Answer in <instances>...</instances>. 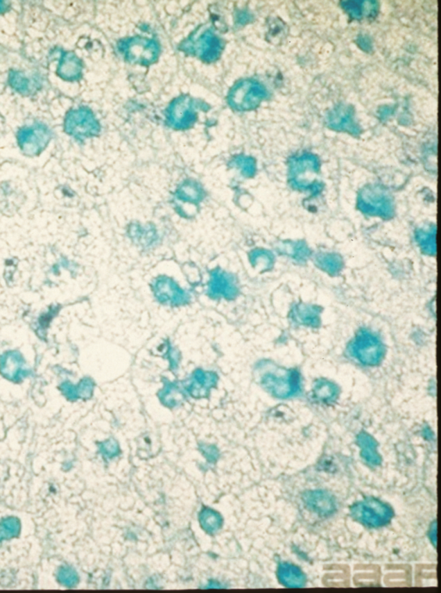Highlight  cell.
I'll return each instance as SVG.
<instances>
[{
  "label": "cell",
  "mask_w": 441,
  "mask_h": 593,
  "mask_svg": "<svg viewBox=\"0 0 441 593\" xmlns=\"http://www.w3.org/2000/svg\"><path fill=\"white\" fill-rule=\"evenodd\" d=\"M256 370L263 388L273 396L286 399L300 392L301 376L297 371L277 368L266 361L258 364Z\"/></svg>",
  "instance_id": "1"
},
{
  "label": "cell",
  "mask_w": 441,
  "mask_h": 593,
  "mask_svg": "<svg viewBox=\"0 0 441 593\" xmlns=\"http://www.w3.org/2000/svg\"><path fill=\"white\" fill-rule=\"evenodd\" d=\"M321 162L318 156L304 153L293 156L289 162V183L294 190L309 192L312 197L322 193L323 183L313 176L320 172Z\"/></svg>",
  "instance_id": "2"
},
{
  "label": "cell",
  "mask_w": 441,
  "mask_h": 593,
  "mask_svg": "<svg viewBox=\"0 0 441 593\" xmlns=\"http://www.w3.org/2000/svg\"><path fill=\"white\" fill-rule=\"evenodd\" d=\"M180 51L197 56L202 61L213 62L220 58L223 51V42L211 27L198 28L180 45Z\"/></svg>",
  "instance_id": "3"
},
{
  "label": "cell",
  "mask_w": 441,
  "mask_h": 593,
  "mask_svg": "<svg viewBox=\"0 0 441 593\" xmlns=\"http://www.w3.org/2000/svg\"><path fill=\"white\" fill-rule=\"evenodd\" d=\"M357 208L362 214L383 219H392L395 214L392 197L378 184H369L358 192Z\"/></svg>",
  "instance_id": "4"
},
{
  "label": "cell",
  "mask_w": 441,
  "mask_h": 593,
  "mask_svg": "<svg viewBox=\"0 0 441 593\" xmlns=\"http://www.w3.org/2000/svg\"><path fill=\"white\" fill-rule=\"evenodd\" d=\"M268 95V90L259 81L245 79L238 81L231 88L227 103L236 111H251L257 108Z\"/></svg>",
  "instance_id": "5"
},
{
  "label": "cell",
  "mask_w": 441,
  "mask_h": 593,
  "mask_svg": "<svg viewBox=\"0 0 441 593\" xmlns=\"http://www.w3.org/2000/svg\"><path fill=\"white\" fill-rule=\"evenodd\" d=\"M117 49L127 62L148 66L157 61L159 45L153 39L134 37L123 39L117 44Z\"/></svg>",
  "instance_id": "6"
},
{
  "label": "cell",
  "mask_w": 441,
  "mask_h": 593,
  "mask_svg": "<svg viewBox=\"0 0 441 593\" xmlns=\"http://www.w3.org/2000/svg\"><path fill=\"white\" fill-rule=\"evenodd\" d=\"M351 516L365 526L378 528L389 524L394 512L391 507L382 501L368 498L351 507Z\"/></svg>",
  "instance_id": "7"
},
{
  "label": "cell",
  "mask_w": 441,
  "mask_h": 593,
  "mask_svg": "<svg viewBox=\"0 0 441 593\" xmlns=\"http://www.w3.org/2000/svg\"><path fill=\"white\" fill-rule=\"evenodd\" d=\"M208 108L204 102L190 97L180 96L173 99L166 110V123L175 130H186L197 122L198 111Z\"/></svg>",
  "instance_id": "8"
},
{
  "label": "cell",
  "mask_w": 441,
  "mask_h": 593,
  "mask_svg": "<svg viewBox=\"0 0 441 593\" xmlns=\"http://www.w3.org/2000/svg\"><path fill=\"white\" fill-rule=\"evenodd\" d=\"M64 131L77 140H84L98 136L101 126L91 109L80 106L67 113L64 119Z\"/></svg>",
  "instance_id": "9"
},
{
  "label": "cell",
  "mask_w": 441,
  "mask_h": 593,
  "mask_svg": "<svg viewBox=\"0 0 441 593\" xmlns=\"http://www.w3.org/2000/svg\"><path fill=\"white\" fill-rule=\"evenodd\" d=\"M351 353L356 360L368 367H375L385 356V346L378 335L363 329L358 332L351 344Z\"/></svg>",
  "instance_id": "10"
},
{
  "label": "cell",
  "mask_w": 441,
  "mask_h": 593,
  "mask_svg": "<svg viewBox=\"0 0 441 593\" xmlns=\"http://www.w3.org/2000/svg\"><path fill=\"white\" fill-rule=\"evenodd\" d=\"M53 137V133L47 125L35 122L26 126L17 131V144L21 151L27 156H37L48 147Z\"/></svg>",
  "instance_id": "11"
},
{
  "label": "cell",
  "mask_w": 441,
  "mask_h": 593,
  "mask_svg": "<svg viewBox=\"0 0 441 593\" xmlns=\"http://www.w3.org/2000/svg\"><path fill=\"white\" fill-rule=\"evenodd\" d=\"M151 287L155 300L161 304L180 307L190 303V293L169 276H159L153 281Z\"/></svg>",
  "instance_id": "12"
},
{
  "label": "cell",
  "mask_w": 441,
  "mask_h": 593,
  "mask_svg": "<svg viewBox=\"0 0 441 593\" xmlns=\"http://www.w3.org/2000/svg\"><path fill=\"white\" fill-rule=\"evenodd\" d=\"M236 276L232 273L216 268L211 272L207 284V296L212 300L233 301L239 294Z\"/></svg>",
  "instance_id": "13"
},
{
  "label": "cell",
  "mask_w": 441,
  "mask_h": 593,
  "mask_svg": "<svg viewBox=\"0 0 441 593\" xmlns=\"http://www.w3.org/2000/svg\"><path fill=\"white\" fill-rule=\"evenodd\" d=\"M354 115L353 106L339 104L329 112L327 124L331 130L343 131L353 136H358L361 133V128L355 122Z\"/></svg>",
  "instance_id": "14"
},
{
  "label": "cell",
  "mask_w": 441,
  "mask_h": 593,
  "mask_svg": "<svg viewBox=\"0 0 441 593\" xmlns=\"http://www.w3.org/2000/svg\"><path fill=\"white\" fill-rule=\"evenodd\" d=\"M218 375L216 372L198 368L190 376L186 390L194 397H204L218 385Z\"/></svg>",
  "instance_id": "15"
},
{
  "label": "cell",
  "mask_w": 441,
  "mask_h": 593,
  "mask_svg": "<svg viewBox=\"0 0 441 593\" xmlns=\"http://www.w3.org/2000/svg\"><path fill=\"white\" fill-rule=\"evenodd\" d=\"M83 63L79 56L70 51H60L56 74L67 81H79L83 77Z\"/></svg>",
  "instance_id": "16"
},
{
  "label": "cell",
  "mask_w": 441,
  "mask_h": 593,
  "mask_svg": "<svg viewBox=\"0 0 441 593\" xmlns=\"http://www.w3.org/2000/svg\"><path fill=\"white\" fill-rule=\"evenodd\" d=\"M304 501L309 510L323 517L330 516L336 510V501L329 492L325 491L306 492Z\"/></svg>",
  "instance_id": "17"
},
{
  "label": "cell",
  "mask_w": 441,
  "mask_h": 593,
  "mask_svg": "<svg viewBox=\"0 0 441 593\" xmlns=\"http://www.w3.org/2000/svg\"><path fill=\"white\" fill-rule=\"evenodd\" d=\"M322 308L316 305L300 303L291 312V318L298 324L318 328L321 324Z\"/></svg>",
  "instance_id": "18"
},
{
  "label": "cell",
  "mask_w": 441,
  "mask_h": 593,
  "mask_svg": "<svg viewBox=\"0 0 441 593\" xmlns=\"http://www.w3.org/2000/svg\"><path fill=\"white\" fill-rule=\"evenodd\" d=\"M128 234L135 244L144 248L155 246L159 240L158 233L154 226L133 224L129 227Z\"/></svg>",
  "instance_id": "19"
},
{
  "label": "cell",
  "mask_w": 441,
  "mask_h": 593,
  "mask_svg": "<svg viewBox=\"0 0 441 593\" xmlns=\"http://www.w3.org/2000/svg\"><path fill=\"white\" fill-rule=\"evenodd\" d=\"M277 578L281 584L290 588H300L305 585L306 578L303 571L294 565L281 563L277 568Z\"/></svg>",
  "instance_id": "20"
},
{
  "label": "cell",
  "mask_w": 441,
  "mask_h": 593,
  "mask_svg": "<svg viewBox=\"0 0 441 593\" xmlns=\"http://www.w3.org/2000/svg\"><path fill=\"white\" fill-rule=\"evenodd\" d=\"M341 6L351 19L361 20L364 17H373L379 12V3L375 1H344Z\"/></svg>",
  "instance_id": "21"
},
{
  "label": "cell",
  "mask_w": 441,
  "mask_h": 593,
  "mask_svg": "<svg viewBox=\"0 0 441 593\" xmlns=\"http://www.w3.org/2000/svg\"><path fill=\"white\" fill-rule=\"evenodd\" d=\"M176 198L187 203L198 205L204 200L205 190L201 184L194 180H187L178 187Z\"/></svg>",
  "instance_id": "22"
},
{
  "label": "cell",
  "mask_w": 441,
  "mask_h": 593,
  "mask_svg": "<svg viewBox=\"0 0 441 593\" xmlns=\"http://www.w3.org/2000/svg\"><path fill=\"white\" fill-rule=\"evenodd\" d=\"M277 251L297 262H305L311 256V248L303 240L284 241L277 247Z\"/></svg>",
  "instance_id": "23"
},
{
  "label": "cell",
  "mask_w": 441,
  "mask_h": 593,
  "mask_svg": "<svg viewBox=\"0 0 441 593\" xmlns=\"http://www.w3.org/2000/svg\"><path fill=\"white\" fill-rule=\"evenodd\" d=\"M315 264L322 272L330 276H336L344 267L343 258L334 252H320L315 257Z\"/></svg>",
  "instance_id": "24"
},
{
  "label": "cell",
  "mask_w": 441,
  "mask_h": 593,
  "mask_svg": "<svg viewBox=\"0 0 441 593\" xmlns=\"http://www.w3.org/2000/svg\"><path fill=\"white\" fill-rule=\"evenodd\" d=\"M415 239L423 253L436 254V226L435 225L420 227L415 233Z\"/></svg>",
  "instance_id": "25"
},
{
  "label": "cell",
  "mask_w": 441,
  "mask_h": 593,
  "mask_svg": "<svg viewBox=\"0 0 441 593\" xmlns=\"http://www.w3.org/2000/svg\"><path fill=\"white\" fill-rule=\"evenodd\" d=\"M358 444L361 449V456L366 462L372 465V466H378L381 462L378 450H377L378 444L368 433L362 432L358 435Z\"/></svg>",
  "instance_id": "26"
},
{
  "label": "cell",
  "mask_w": 441,
  "mask_h": 593,
  "mask_svg": "<svg viewBox=\"0 0 441 593\" xmlns=\"http://www.w3.org/2000/svg\"><path fill=\"white\" fill-rule=\"evenodd\" d=\"M338 387L336 383L326 379H319L313 388V396L320 402L330 403L336 399Z\"/></svg>",
  "instance_id": "27"
},
{
  "label": "cell",
  "mask_w": 441,
  "mask_h": 593,
  "mask_svg": "<svg viewBox=\"0 0 441 593\" xmlns=\"http://www.w3.org/2000/svg\"><path fill=\"white\" fill-rule=\"evenodd\" d=\"M249 260L252 267H259L262 272H268L275 266V256L268 250L255 249L249 254Z\"/></svg>",
  "instance_id": "28"
},
{
  "label": "cell",
  "mask_w": 441,
  "mask_h": 593,
  "mask_svg": "<svg viewBox=\"0 0 441 593\" xmlns=\"http://www.w3.org/2000/svg\"><path fill=\"white\" fill-rule=\"evenodd\" d=\"M8 83L12 90L21 94L28 95L32 91V81L21 71L10 70Z\"/></svg>",
  "instance_id": "29"
},
{
  "label": "cell",
  "mask_w": 441,
  "mask_h": 593,
  "mask_svg": "<svg viewBox=\"0 0 441 593\" xmlns=\"http://www.w3.org/2000/svg\"><path fill=\"white\" fill-rule=\"evenodd\" d=\"M231 167L239 169L241 175L247 178L254 176L256 173V162L251 156L244 155L234 156L231 161Z\"/></svg>",
  "instance_id": "30"
},
{
  "label": "cell",
  "mask_w": 441,
  "mask_h": 593,
  "mask_svg": "<svg viewBox=\"0 0 441 593\" xmlns=\"http://www.w3.org/2000/svg\"><path fill=\"white\" fill-rule=\"evenodd\" d=\"M183 390L180 388L179 383L173 382L165 383L161 394L163 402L168 403V406H171L172 403H175L180 397H183Z\"/></svg>",
  "instance_id": "31"
},
{
  "label": "cell",
  "mask_w": 441,
  "mask_h": 593,
  "mask_svg": "<svg viewBox=\"0 0 441 593\" xmlns=\"http://www.w3.org/2000/svg\"><path fill=\"white\" fill-rule=\"evenodd\" d=\"M168 347L170 348H168V351H167V356H168L167 358H168L170 362L171 370L175 371L178 367H179L180 354L175 348H172V346Z\"/></svg>",
  "instance_id": "32"
},
{
  "label": "cell",
  "mask_w": 441,
  "mask_h": 593,
  "mask_svg": "<svg viewBox=\"0 0 441 593\" xmlns=\"http://www.w3.org/2000/svg\"><path fill=\"white\" fill-rule=\"evenodd\" d=\"M358 45L361 46V48L364 49L365 51H369L372 48L371 42H370L368 38L365 37H361L358 38Z\"/></svg>",
  "instance_id": "33"
},
{
  "label": "cell",
  "mask_w": 441,
  "mask_h": 593,
  "mask_svg": "<svg viewBox=\"0 0 441 593\" xmlns=\"http://www.w3.org/2000/svg\"><path fill=\"white\" fill-rule=\"evenodd\" d=\"M9 3L5 1H0V14L7 12L9 9Z\"/></svg>",
  "instance_id": "34"
}]
</instances>
